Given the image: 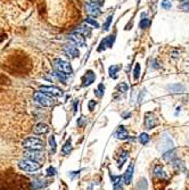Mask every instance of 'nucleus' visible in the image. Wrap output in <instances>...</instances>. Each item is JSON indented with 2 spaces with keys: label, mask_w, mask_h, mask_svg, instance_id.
I'll list each match as a JSON object with an SVG mask.
<instances>
[{
  "label": "nucleus",
  "mask_w": 189,
  "mask_h": 190,
  "mask_svg": "<svg viewBox=\"0 0 189 190\" xmlns=\"http://www.w3.org/2000/svg\"><path fill=\"white\" fill-rule=\"evenodd\" d=\"M18 167L25 172H35V171L41 169V164L38 160L25 158V160H21L18 162Z\"/></svg>",
  "instance_id": "f257e3e1"
},
{
  "label": "nucleus",
  "mask_w": 189,
  "mask_h": 190,
  "mask_svg": "<svg viewBox=\"0 0 189 190\" xmlns=\"http://www.w3.org/2000/svg\"><path fill=\"white\" fill-rule=\"evenodd\" d=\"M33 98H34L35 103H38L39 105L41 106H45V107H50L54 105L55 100L48 93H45V92H41V91H37L33 93Z\"/></svg>",
  "instance_id": "f03ea898"
},
{
  "label": "nucleus",
  "mask_w": 189,
  "mask_h": 190,
  "mask_svg": "<svg viewBox=\"0 0 189 190\" xmlns=\"http://www.w3.org/2000/svg\"><path fill=\"white\" fill-rule=\"evenodd\" d=\"M22 146L29 150H40L43 148V141L41 139L31 137L22 141Z\"/></svg>",
  "instance_id": "7ed1b4c3"
},
{
  "label": "nucleus",
  "mask_w": 189,
  "mask_h": 190,
  "mask_svg": "<svg viewBox=\"0 0 189 190\" xmlns=\"http://www.w3.org/2000/svg\"><path fill=\"white\" fill-rule=\"evenodd\" d=\"M52 64H54V69H55V71H58V72L65 73L66 75H71L72 72H73L71 64H70L69 62L64 61V59L56 58V59H54Z\"/></svg>",
  "instance_id": "20e7f679"
},
{
  "label": "nucleus",
  "mask_w": 189,
  "mask_h": 190,
  "mask_svg": "<svg viewBox=\"0 0 189 190\" xmlns=\"http://www.w3.org/2000/svg\"><path fill=\"white\" fill-rule=\"evenodd\" d=\"M173 147H174V143L172 141V139L170 138L166 133H164L163 135H162L161 140H159V150L165 153V151L170 150V149H173Z\"/></svg>",
  "instance_id": "39448f33"
},
{
  "label": "nucleus",
  "mask_w": 189,
  "mask_h": 190,
  "mask_svg": "<svg viewBox=\"0 0 189 190\" xmlns=\"http://www.w3.org/2000/svg\"><path fill=\"white\" fill-rule=\"evenodd\" d=\"M39 91L45 92V93H48V95H50V96H56V97H59V96L63 95V91L60 90L59 88H57V86H41L39 88Z\"/></svg>",
  "instance_id": "423d86ee"
},
{
  "label": "nucleus",
  "mask_w": 189,
  "mask_h": 190,
  "mask_svg": "<svg viewBox=\"0 0 189 190\" xmlns=\"http://www.w3.org/2000/svg\"><path fill=\"white\" fill-rule=\"evenodd\" d=\"M84 8H86L87 13L89 14V15H91V16H98V15H100V13H102L99 5H97L96 2H92V1L86 2Z\"/></svg>",
  "instance_id": "0eeeda50"
},
{
  "label": "nucleus",
  "mask_w": 189,
  "mask_h": 190,
  "mask_svg": "<svg viewBox=\"0 0 189 190\" xmlns=\"http://www.w3.org/2000/svg\"><path fill=\"white\" fill-rule=\"evenodd\" d=\"M64 51H65V54H66L70 58H72V59L79 57V55H80L79 49L75 47V44H74V43H67V44H65L64 46Z\"/></svg>",
  "instance_id": "6e6552de"
},
{
  "label": "nucleus",
  "mask_w": 189,
  "mask_h": 190,
  "mask_svg": "<svg viewBox=\"0 0 189 190\" xmlns=\"http://www.w3.org/2000/svg\"><path fill=\"white\" fill-rule=\"evenodd\" d=\"M69 39L71 40V42L74 43L75 46H79V47H86V40H84V37L80 33H72V34L69 35Z\"/></svg>",
  "instance_id": "1a4fd4ad"
},
{
  "label": "nucleus",
  "mask_w": 189,
  "mask_h": 190,
  "mask_svg": "<svg viewBox=\"0 0 189 190\" xmlns=\"http://www.w3.org/2000/svg\"><path fill=\"white\" fill-rule=\"evenodd\" d=\"M156 125H157V120L154 116V114L146 113V115H145V126H146V129L152 130L154 129Z\"/></svg>",
  "instance_id": "9d476101"
},
{
  "label": "nucleus",
  "mask_w": 189,
  "mask_h": 190,
  "mask_svg": "<svg viewBox=\"0 0 189 190\" xmlns=\"http://www.w3.org/2000/svg\"><path fill=\"white\" fill-rule=\"evenodd\" d=\"M114 40H115V37H114V35H108V37H106V38L103 39V41L100 42L98 50L102 51V50L106 49V48H111L113 46V43H114Z\"/></svg>",
  "instance_id": "9b49d317"
},
{
  "label": "nucleus",
  "mask_w": 189,
  "mask_h": 190,
  "mask_svg": "<svg viewBox=\"0 0 189 190\" xmlns=\"http://www.w3.org/2000/svg\"><path fill=\"white\" fill-rule=\"evenodd\" d=\"M25 158H29V160H39L41 157H42V153L40 150H27L23 154Z\"/></svg>",
  "instance_id": "f8f14e48"
},
{
  "label": "nucleus",
  "mask_w": 189,
  "mask_h": 190,
  "mask_svg": "<svg viewBox=\"0 0 189 190\" xmlns=\"http://www.w3.org/2000/svg\"><path fill=\"white\" fill-rule=\"evenodd\" d=\"M94 79H96V75H94V73L92 72V71H88L84 75H83V78H82V84H83V86H90L91 83L94 82Z\"/></svg>",
  "instance_id": "ddd939ff"
},
{
  "label": "nucleus",
  "mask_w": 189,
  "mask_h": 190,
  "mask_svg": "<svg viewBox=\"0 0 189 190\" xmlns=\"http://www.w3.org/2000/svg\"><path fill=\"white\" fill-rule=\"evenodd\" d=\"M115 137L120 140H125V139L129 138V133H128V130L125 129V126L120 125L117 128L115 132Z\"/></svg>",
  "instance_id": "4468645a"
},
{
  "label": "nucleus",
  "mask_w": 189,
  "mask_h": 190,
  "mask_svg": "<svg viewBox=\"0 0 189 190\" xmlns=\"http://www.w3.org/2000/svg\"><path fill=\"white\" fill-rule=\"evenodd\" d=\"M166 89L171 93H182L185 91V86L180 84V83H173V84H170V86H166Z\"/></svg>",
  "instance_id": "2eb2a0df"
},
{
  "label": "nucleus",
  "mask_w": 189,
  "mask_h": 190,
  "mask_svg": "<svg viewBox=\"0 0 189 190\" xmlns=\"http://www.w3.org/2000/svg\"><path fill=\"white\" fill-rule=\"evenodd\" d=\"M133 170H134V164L131 163L129 165V167L127 169L124 173V181L125 185H130L131 183V180H132V175H133Z\"/></svg>",
  "instance_id": "dca6fc26"
},
{
  "label": "nucleus",
  "mask_w": 189,
  "mask_h": 190,
  "mask_svg": "<svg viewBox=\"0 0 189 190\" xmlns=\"http://www.w3.org/2000/svg\"><path fill=\"white\" fill-rule=\"evenodd\" d=\"M48 130H49V128H48V125L46 123H38L33 128V132L35 134H45L48 132Z\"/></svg>",
  "instance_id": "f3484780"
},
{
  "label": "nucleus",
  "mask_w": 189,
  "mask_h": 190,
  "mask_svg": "<svg viewBox=\"0 0 189 190\" xmlns=\"http://www.w3.org/2000/svg\"><path fill=\"white\" fill-rule=\"evenodd\" d=\"M163 160L168 163H173L177 160L176 150L174 149H170V150L165 151V154L163 155Z\"/></svg>",
  "instance_id": "a211bd4d"
},
{
  "label": "nucleus",
  "mask_w": 189,
  "mask_h": 190,
  "mask_svg": "<svg viewBox=\"0 0 189 190\" xmlns=\"http://www.w3.org/2000/svg\"><path fill=\"white\" fill-rule=\"evenodd\" d=\"M75 32H77V33H80V34H82L83 37H90L91 35V29L89 27V26H86V25H80L77 26V29L75 30Z\"/></svg>",
  "instance_id": "6ab92c4d"
},
{
  "label": "nucleus",
  "mask_w": 189,
  "mask_h": 190,
  "mask_svg": "<svg viewBox=\"0 0 189 190\" xmlns=\"http://www.w3.org/2000/svg\"><path fill=\"white\" fill-rule=\"evenodd\" d=\"M128 158V151L127 150H122L121 154L117 156V164H119V167H122V165L125 163V160Z\"/></svg>",
  "instance_id": "aec40b11"
},
{
  "label": "nucleus",
  "mask_w": 189,
  "mask_h": 190,
  "mask_svg": "<svg viewBox=\"0 0 189 190\" xmlns=\"http://www.w3.org/2000/svg\"><path fill=\"white\" fill-rule=\"evenodd\" d=\"M154 177L159 178V179H162V178H166V174L164 172V170L159 166V165H156L154 167Z\"/></svg>",
  "instance_id": "412c9836"
},
{
  "label": "nucleus",
  "mask_w": 189,
  "mask_h": 190,
  "mask_svg": "<svg viewBox=\"0 0 189 190\" xmlns=\"http://www.w3.org/2000/svg\"><path fill=\"white\" fill-rule=\"evenodd\" d=\"M119 69H120V66H119V65H113V66H111L109 69H108L109 76L112 79H117V72H119Z\"/></svg>",
  "instance_id": "4be33fe9"
},
{
  "label": "nucleus",
  "mask_w": 189,
  "mask_h": 190,
  "mask_svg": "<svg viewBox=\"0 0 189 190\" xmlns=\"http://www.w3.org/2000/svg\"><path fill=\"white\" fill-rule=\"evenodd\" d=\"M148 188V183L145 178H141L137 183V190H147Z\"/></svg>",
  "instance_id": "5701e85b"
},
{
  "label": "nucleus",
  "mask_w": 189,
  "mask_h": 190,
  "mask_svg": "<svg viewBox=\"0 0 189 190\" xmlns=\"http://www.w3.org/2000/svg\"><path fill=\"white\" fill-rule=\"evenodd\" d=\"M54 75H55V76H56L58 80H59L60 82H63V83H66L67 76H69V75H66L65 73H62V72H58V71H55Z\"/></svg>",
  "instance_id": "b1692460"
},
{
  "label": "nucleus",
  "mask_w": 189,
  "mask_h": 190,
  "mask_svg": "<svg viewBox=\"0 0 189 190\" xmlns=\"http://www.w3.org/2000/svg\"><path fill=\"white\" fill-rule=\"evenodd\" d=\"M72 149V143H71V139H69L66 142L64 143V146L62 148V151H63V154H70V151Z\"/></svg>",
  "instance_id": "393cba45"
},
{
  "label": "nucleus",
  "mask_w": 189,
  "mask_h": 190,
  "mask_svg": "<svg viewBox=\"0 0 189 190\" xmlns=\"http://www.w3.org/2000/svg\"><path fill=\"white\" fill-rule=\"evenodd\" d=\"M149 135L147 133H140L139 134V141H140V143H142V145H147L148 143V141H149Z\"/></svg>",
  "instance_id": "a878e982"
},
{
  "label": "nucleus",
  "mask_w": 189,
  "mask_h": 190,
  "mask_svg": "<svg viewBox=\"0 0 189 190\" xmlns=\"http://www.w3.org/2000/svg\"><path fill=\"white\" fill-rule=\"evenodd\" d=\"M94 95L97 96L98 98L103 97V95H104V84L103 83H100V84L98 86V88L94 90Z\"/></svg>",
  "instance_id": "bb28decb"
},
{
  "label": "nucleus",
  "mask_w": 189,
  "mask_h": 190,
  "mask_svg": "<svg viewBox=\"0 0 189 190\" xmlns=\"http://www.w3.org/2000/svg\"><path fill=\"white\" fill-rule=\"evenodd\" d=\"M117 89H119V91L120 92H122V93H125L127 91H128V89H129V86H128V84L125 82H121L119 86H117Z\"/></svg>",
  "instance_id": "cd10ccee"
},
{
  "label": "nucleus",
  "mask_w": 189,
  "mask_h": 190,
  "mask_svg": "<svg viewBox=\"0 0 189 190\" xmlns=\"http://www.w3.org/2000/svg\"><path fill=\"white\" fill-rule=\"evenodd\" d=\"M86 23L88 25H91V26H94V27H97V29L99 27V23L97 21H94V18H90V17L86 18Z\"/></svg>",
  "instance_id": "c85d7f7f"
},
{
  "label": "nucleus",
  "mask_w": 189,
  "mask_h": 190,
  "mask_svg": "<svg viewBox=\"0 0 189 190\" xmlns=\"http://www.w3.org/2000/svg\"><path fill=\"white\" fill-rule=\"evenodd\" d=\"M149 24H151V21L148 18H142L141 21H140L139 26H140V29H147L149 26Z\"/></svg>",
  "instance_id": "c756f323"
},
{
  "label": "nucleus",
  "mask_w": 189,
  "mask_h": 190,
  "mask_svg": "<svg viewBox=\"0 0 189 190\" xmlns=\"http://www.w3.org/2000/svg\"><path fill=\"white\" fill-rule=\"evenodd\" d=\"M49 145H50L52 151L55 153V151H56V141H55V137H54V135H52V137L49 138Z\"/></svg>",
  "instance_id": "7c9ffc66"
},
{
  "label": "nucleus",
  "mask_w": 189,
  "mask_h": 190,
  "mask_svg": "<svg viewBox=\"0 0 189 190\" xmlns=\"http://www.w3.org/2000/svg\"><path fill=\"white\" fill-rule=\"evenodd\" d=\"M139 74H140V65L136 64V67L133 69V79H134V80H138Z\"/></svg>",
  "instance_id": "2f4dec72"
},
{
  "label": "nucleus",
  "mask_w": 189,
  "mask_h": 190,
  "mask_svg": "<svg viewBox=\"0 0 189 190\" xmlns=\"http://www.w3.org/2000/svg\"><path fill=\"white\" fill-rule=\"evenodd\" d=\"M112 21H113V16H109V17L107 18V21L105 22V24H104V27H103L104 31H107L108 29H109V25H111Z\"/></svg>",
  "instance_id": "473e14b6"
},
{
  "label": "nucleus",
  "mask_w": 189,
  "mask_h": 190,
  "mask_svg": "<svg viewBox=\"0 0 189 190\" xmlns=\"http://www.w3.org/2000/svg\"><path fill=\"white\" fill-rule=\"evenodd\" d=\"M171 1L170 0H163L162 1V7H163L164 9H170L171 8Z\"/></svg>",
  "instance_id": "72a5a7b5"
},
{
  "label": "nucleus",
  "mask_w": 189,
  "mask_h": 190,
  "mask_svg": "<svg viewBox=\"0 0 189 190\" xmlns=\"http://www.w3.org/2000/svg\"><path fill=\"white\" fill-rule=\"evenodd\" d=\"M55 174H56V170H55V167H52V166L48 167V170H47L48 177H52V175H55Z\"/></svg>",
  "instance_id": "f704fd0d"
},
{
  "label": "nucleus",
  "mask_w": 189,
  "mask_h": 190,
  "mask_svg": "<svg viewBox=\"0 0 189 190\" xmlns=\"http://www.w3.org/2000/svg\"><path fill=\"white\" fill-rule=\"evenodd\" d=\"M96 105H97V101H96V100H90V101L88 103V107H89L90 111H94V108Z\"/></svg>",
  "instance_id": "c9c22d12"
},
{
  "label": "nucleus",
  "mask_w": 189,
  "mask_h": 190,
  "mask_svg": "<svg viewBox=\"0 0 189 190\" xmlns=\"http://www.w3.org/2000/svg\"><path fill=\"white\" fill-rule=\"evenodd\" d=\"M112 178V181H113V185H114V186H115V185H119V183H121V178L120 177H111Z\"/></svg>",
  "instance_id": "e433bc0d"
},
{
  "label": "nucleus",
  "mask_w": 189,
  "mask_h": 190,
  "mask_svg": "<svg viewBox=\"0 0 189 190\" xmlns=\"http://www.w3.org/2000/svg\"><path fill=\"white\" fill-rule=\"evenodd\" d=\"M182 9H185L186 12H189V2H186V4L182 5Z\"/></svg>",
  "instance_id": "4c0bfd02"
},
{
  "label": "nucleus",
  "mask_w": 189,
  "mask_h": 190,
  "mask_svg": "<svg viewBox=\"0 0 189 190\" xmlns=\"http://www.w3.org/2000/svg\"><path fill=\"white\" fill-rule=\"evenodd\" d=\"M114 190H122V186H121V183L115 185V186H114Z\"/></svg>",
  "instance_id": "58836bf2"
},
{
  "label": "nucleus",
  "mask_w": 189,
  "mask_h": 190,
  "mask_svg": "<svg viewBox=\"0 0 189 190\" xmlns=\"http://www.w3.org/2000/svg\"><path fill=\"white\" fill-rule=\"evenodd\" d=\"M152 62H153V67H154V69H159V65H156V64H157V63H156V61H152Z\"/></svg>",
  "instance_id": "ea45409f"
},
{
  "label": "nucleus",
  "mask_w": 189,
  "mask_h": 190,
  "mask_svg": "<svg viewBox=\"0 0 189 190\" xmlns=\"http://www.w3.org/2000/svg\"><path fill=\"white\" fill-rule=\"evenodd\" d=\"M144 93H145V92H141V93H140V96H139V103H141L142 101V98H144Z\"/></svg>",
  "instance_id": "a19ab883"
},
{
  "label": "nucleus",
  "mask_w": 189,
  "mask_h": 190,
  "mask_svg": "<svg viewBox=\"0 0 189 190\" xmlns=\"http://www.w3.org/2000/svg\"><path fill=\"white\" fill-rule=\"evenodd\" d=\"M181 1H184V2H189V0H181Z\"/></svg>",
  "instance_id": "79ce46f5"
}]
</instances>
